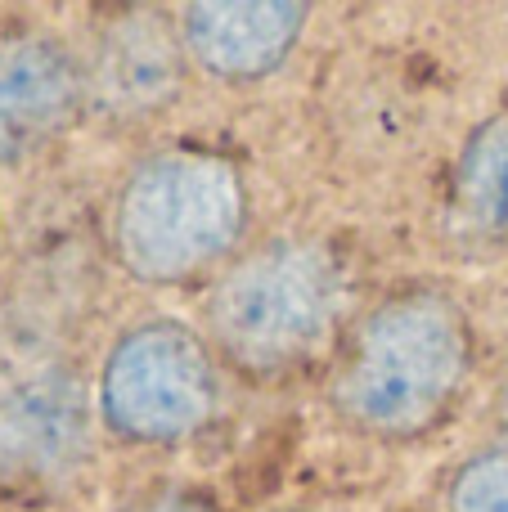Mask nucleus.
Wrapping results in <instances>:
<instances>
[{
    "label": "nucleus",
    "instance_id": "1",
    "mask_svg": "<svg viewBox=\"0 0 508 512\" xmlns=\"http://www.w3.org/2000/svg\"><path fill=\"white\" fill-rule=\"evenodd\" d=\"M473 364L468 310L446 288L410 283L347 328L329 369V409L360 441L419 445L450 423Z\"/></svg>",
    "mask_w": 508,
    "mask_h": 512
},
{
    "label": "nucleus",
    "instance_id": "2",
    "mask_svg": "<svg viewBox=\"0 0 508 512\" xmlns=\"http://www.w3.org/2000/svg\"><path fill=\"white\" fill-rule=\"evenodd\" d=\"M351 279L338 248L315 234L252 243L207 283L203 337L225 373L275 387L338 355L347 337Z\"/></svg>",
    "mask_w": 508,
    "mask_h": 512
},
{
    "label": "nucleus",
    "instance_id": "3",
    "mask_svg": "<svg viewBox=\"0 0 508 512\" xmlns=\"http://www.w3.org/2000/svg\"><path fill=\"white\" fill-rule=\"evenodd\" d=\"M248 176L203 144H162L122 176L108 203V252L144 288L212 283L243 252Z\"/></svg>",
    "mask_w": 508,
    "mask_h": 512
},
{
    "label": "nucleus",
    "instance_id": "4",
    "mask_svg": "<svg viewBox=\"0 0 508 512\" xmlns=\"http://www.w3.org/2000/svg\"><path fill=\"white\" fill-rule=\"evenodd\" d=\"M99 432L122 450H180L225 409V364L203 328L144 315L113 333L95 369Z\"/></svg>",
    "mask_w": 508,
    "mask_h": 512
},
{
    "label": "nucleus",
    "instance_id": "5",
    "mask_svg": "<svg viewBox=\"0 0 508 512\" xmlns=\"http://www.w3.org/2000/svg\"><path fill=\"white\" fill-rule=\"evenodd\" d=\"M95 382L50 364L0 396V495L50 504L86 481L99 450Z\"/></svg>",
    "mask_w": 508,
    "mask_h": 512
},
{
    "label": "nucleus",
    "instance_id": "6",
    "mask_svg": "<svg viewBox=\"0 0 508 512\" xmlns=\"http://www.w3.org/2000/svg\"><path fill=\"white\" fill-rule=\"evenodd\" d=\"M90 108L86 59L54 32L0 36V167L59 144Z\"/></svg>",
    "mask_w": 508,
    "mask_h": 512
},
{
    "label": "nucleus",
    "instance_id": "7",
    "mask_svg": "<svg viewBox=\"0 0 508 512\" xmlns=\"http://www.w3.org/2000/svg\"><path fill=\"white\" fill-rule=\"evenodd\" d=\"M311 5L302 0H189L176 9V32L194 72L221 86H257L288 68Z\"/></svg>",
    "mask_w": 508,
    "mask_h": 512
},
{
    "label": "nucleus",
    "instance_id": "8",
    "mask_svg": "<svg viewBox=\"0 0 508 512\" xmlns=\"http://www.w3.org/2000/svg\"><path fill=\"white\" fill-rule=\"evenodd\" d=\"M189 72L176 14L126 9L104 23L86 59L90 108L113 122H149L176 104Z\"/></svg>",
    "mask_w": 508,
    "mask_h": 512
},
{
    "label": "nucleus",
    "instance_id": "9",
    "mask_svg": "<svg viewBox=\"0 0 508 512\" xmlns=\"http://www.w3.org/2000/svg\"><path fill=\"white\" fill-rule=\"evenodd\" d=\"M446 225L459 243H508V104L464 135L446 185Z\"/></svg>",
    "mask_w": 508,
    "mask_h": 512
},
{
    "label": "nucleus",
    "instance_id": "10",
    "mask_svg": "<svg viewBox=\"0 0 508 512\" xmlns=\"http://www.w3.org/2000/svg\"><path fill=\"white\" fill-rule=\"evenodd\" d=\"M441 512H508V436L450 468L441 486Z\"/></svg>",
    "mask_w": 508,
    "mask_h": 512
},
{
    "label": "nucleus",
    "instance_id": "11",
    "mask_svg": "<svg viewBox=\"0 0 508 512\" xmlns=\"http://www.w3.org/2000/svg\"><path fill=\"white\" fill-rule=\"evenodd\" d=\"M117 512H225V504L207 486H185V481H171V486H158V490L135 495L131 504H122Z\"/></svg>",
    "mask_w": 508,
    "mask_h": 512
},
{
    "label": "nucleus",
    "instance_id": "12",
    "mask_svg": "<svg viewBox=\"0 0 508 512\" xmlns=\"http://www.w3.org/2000/svg\"><path fill=\"white\" fill-rule=\"evenodd\" d=\"M266 512H302V508H266Z\"/></svg>",
    "mask_w": 508,
    "mask_h": 512
}]
</instances>
